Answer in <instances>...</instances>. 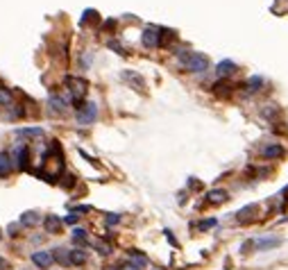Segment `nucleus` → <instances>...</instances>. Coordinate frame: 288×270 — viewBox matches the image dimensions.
Segmentation results:
<instances>
[{"instance_id": "obj_24", "label": "nucleus", "mask_w": 288, "mask_h": 270, "mask_svg": "<svg viewBox=\"0 0 288 270\" xmlns=\"http://www.w3.org/2000/svg\"><path fill=\"white\" fill-rule=\"evenodd\" d=\"M118 220H120V216H118V214H109V216H107V225H116Z\"/></svg>"}, {"instance_id": "obj_2", "label": "nucleus", "mask_w": 288, "mask_h": 270, "mask_svg": "<svg viewBox=\"0 0 288 270\" xmlns=\"http://www.w3.org/2000/svg\"><path fill=\"white\" fill-rule=\"evenodd\" d=\"M64 84L68 87V93H70V98H73V103L80 105L86 96V82L82 80V77H66Z\"/></svg>"}, {"instance_id": "obj_16", "label": "nucleus", "mask_w": 288, "mask_h": 270, "mask_svg": "<svg viewBox=\"0 0 288 270\" xmlns=\"http://www.w3.org/2000/svg\"><path fill=\"white\" fill-rule=\"evenodd\" d=\"M53 259L59 261L61 266H70V252H66V250H55Z\"/></svg>"}, {"instance_id": "obj_9", "label": "nucleus", "mask_w": 288, "mask_h": 270, "mask_svg": "<svg viewBox=\"0 0 288 270\" xmlns=\"http://www.w3.org/2000/svg\"><path fill=\"white\" fill-rule=\"evenodd\" d=\"M123 80L129 82V84H134V87H136V91H143V89H145L143 77H141L139 73H134V70H123Z\"/></svg>"}, {"instance_id": "obj_8", "label": "nucleus", "mask_w": 288, "mask_h": 270, "mask_svg": "<svg viewBox=\"0 0 288 270\" xmlns=\"http://www.w3.org/2000/svg\"><path fill=\"white\" fill-rule=\"evenodd\" d=\"M236 70H238V66H236L231 59H225V61H220V64L216 66V73H218V77H230V75H234Z\"/></svg>"}, {"instance_id": "obj_25", "label": "nucleus", "mask_w": 288, "mask_h": 270, "mask_svg": "<svg viewBox=\"0 0 288 270\" xmlns=\"http://www.w3.org/2000/svg\"><path fill=\"white\" fill-rule=\"evenodd\" d=\"M77 218H80V214H77V211H73V214H68V216H66V222H70V225H73V222H77Z\"/></svg>"}, {"instance_id": "obj_21", "label": "nucleus", "mask_w": 288, "mask_h": 270, "mask_svg": "<svg viewBox=\"0 0 288 270\" xmlns=\"http://www.w3.org/2000/svg\"><path fill=\"white\" fill-rule=\"evenodd\" d=\"M73 241H75V243H80V245H84L86 243V229H77V227H75V229H73Z\"/></svg>"}, {"instance_id": "obj_26", "label": "nucleus", "mask_w": 288, "mask_h": 270, "mask_svg": "<svg viewBox=\"0 0 288 270\" xmlns=\"http://www.w3.org/2000/svg\"><path fill=\"white\" fill-rule=\"evenodd\" d=\"M214 225H216V218H211V220L200 222V229H209V227H214Z\"/></svg>"}, {"instance_id": "obj_4", "label": "nucleus", "mask_w": 288, "mask_h": 270, "mask_svg": "<svg viewBox=\"0 0 288 270\" xmlns=\"http://www.w3.org/2000/svg\"><path fill=\"white\" fill-rule=\"evenodd\" d=\"M48 111L53 113V116H64V113L68 111V105H66V100L61 96L53 93V96L48 98Z\"/></svg>"}, {"instance_id": "obj_3", "label": "nucleus", "mask_w": 288, "mask_h": 270, "mask_svg": "<svg viewBox=\"0 0 288 270\" xmlns=\"http://www.w3.org/2000/svg\"><path fill=\"white\" fill-rule=\"evenodd\" d=\"M98 116V105L96 103H84L77 107V113H75V118H77V123L80 125H91L93 120H96Z\"/></svg>"}, {"instance_id": "obj_6", "label": "nucleus", "mask_w": 288, "mask_h": 270, "mask_svg": "<svg viewBox=\"0 0 288 270\" xmlns=\"http://www.w3.org/2000/svg\"><path fill=\"white\" fill-rule=\"evenodd\" d=\"M261 155L268 159V162H275V159H282L284 155H286V150H284L279 143H270V146H266L261 150Z\"/></svg>"}, {"instance_id": "obj_14", "label": "nucleus", "mask_w": 288, "mask_h": 270, "mask_svg": "<svg viewBox=\"0 0 288 270\" xmlns=\"http://www.w3.org/2000/svg\"><path fill=\"white\" fill-rule=\"evenodd\" d=\"M256 209H259V207L256 205H250V207H243V209L238 211V214H236V216H238V222H247V220H252V214H256Z\"/></svg>"}, {"instance_id": "obj_11", "label": "nucleus", "mask_w": 288, "mask_h": 270, "mask_svg": "<svg viewBox=\"0 0 288 270\" xmlns=\"http://www.w3.org/2000/svg\"><path fill=\"white\" fill-rule=\"evenodd\" d=\"M230 200V193L225 189H216V191H209V202L211 205H223V202Z\"/></svg>"}, {"instance_id": "obj_12", "label": "nucleus", "mask_w": 288, "mask_h": 270, "mask_svg": "<svg viewBox=\"0 0 288 270\" xmlns=\"http://www.w3.org/2000/svg\"><path fill=\"white\" fill-rule=\"evenodd\" d=\"M41 222V216H39L37 211H25L21 216V225L23 227H37Z\"/></svg>"}, {"instance_id": "obj_1", "label": "nucleus", "mask_w": 288, "mask_h": 270, "mask_svg": "<svg viewBox=\"0 0 288 270\" xmlns=\"http://www.w3.org/2000/svg\"><path fill=\"white\" fill-rule=\"evenodd\" d=\"M179 64L188 73H204L209 68V57L202 53H181L179 54Z\"/></svg>"}, {"instance_id": "obj_20", "label": "nucleus", "mask_w": 288, "mask_h": 270, "mask_svg": "<svg viewBox=\"0 0 288 270\" xmlns=\"http://www.w3.org/2000/svg\"><path fill=\"white\" fill-rule=\"evenodd\" d=\"M16 134H25V136H43V130H41V127H23V130H18Z\"/></svg>"}, {"instance_id": "obj_27", "label": "nucleus", "mask_w": 288, "mask_h": 270, "mask_svg": "<svg viewBox=\"0 0 288 270\" xmlns=\"http://www.w3.org/2000/svg\"><path fill=\"white\" fill-rule=\"evenodd\" d=\"M109 270H114V268H109Z\"/></svg>"}, {"instance_id": "obj_15", "label": "nucleus", "mask_w": 288, "mask_h": 270, "mask_svg": "<svg viewBox=\"0 0 288 270\" xmlns=\"http://www.w3.org/2000/svg\"><path fill=\"white\" fill-rule=\"evenodd\" d=\"M129 261H134V264L139 266V268L148 266V257H145V254H141L139 250H129Z\"/></svg>"}, {"instance_id": "obj_13", "label": "nucleus", "mask_w": 288, "mask_h": 270, "mask_svg": "<svg viewBox=\"0 0 288 270\" xmlns=\"http://www.w3.org/2000/svg\"><path fill=\"white\" fill-rule=\"evenodd\" d=\"M282 243V241H279V238H259V241H256V250H259V252H263V250H272V248H277V245Z\"/></svg>"}, {"instance_id": "obj_5", "label": "nucleus", "mask_w": 288, "mask_h": 270, "mask_svg": "<svg viewBox=\"0 0 288 270\" xmlns=\"http://www.w3.org/2000/svg\"><path fill=\"white\" fill-rule=\"evenodd\" d=\"M159 37H161V34H159V30H157V27H145L141 41H143V46L148 50H155V48H159V46H161Z\"/></svg>"}, {"instance_id": "obj_18", "label": "nucleus", "mask_w": 288, "mask_h": 270, "mask_svg": "<svg viewBox=\"0 0 288 270\" xmlns=\"http://www.w3.org/2000/svg\"><path fill=\"white\" fill-rule=\"evenodd\" d=\"M263 87V77H259V75H252L250 80H247V91H259V89Z\"/></svg>"}, {"instance_id": "obj_19", "label": "nucleus", "mask_w": 288, "mask_h": 270, "mask_svg": "<svg viewBox=\"0 0 288 270\" xmlns=\"http://www.w3.org/2000/svg\"><path fill=\"white\" fill-rule=\"evenodd\" d=\"M9 168H11V163H9V155L0 152V177L9 173Z\"/></svg>"}, {"instance_id": "obj_23", "label": "nucleus", "mask_w": 288, "mask_h": 270, "mask_svg": "<svg viewBox=\"0 0 288 270\" xmlns=\"http://www.w3.org/2000/svg\"><path fill=\"white\" fill-rule=\"evenodd\" d=\"M0 105H11V93L7 89H0Z\"/></svg>"}, {"instance_id": "obj_17", "label": "nucleus", "mask_w": 288, "mask_h": 270, "mask_svg": "<svg viewBox=\"0 0 288 270\" xmlns=\"http://www.w3.org/2000/svg\"><path fill=\"white\" fill-rule=\"evenodd\" d=\"M70 264H75V266L86 264V252H84V250H73V252H70Z\"/></svg>"}, {"instance_id": "obj_7", "label": "nucleus", "mask_w": 288, "mask_h": 270, "mask_svg": "<svg viewBox=\"0 0 288 270\" xmlns=\"http://www.w3.org/2000/svg\"><path fill=\"white\" fill-rule=\"evenodd\" d=\"M61 227H64V222L59 220V216L43 218V229H46V234H61Z\"/></svg>"}, {"instance_id": "obj_22", "label": "nucleus", "mask_w": 288, "mask_h": 270, "mask_svg": "<svg viewBox=\"0 0 288 270\" xmlns=\"http://www.w3.org/2000/svg\"><path fill=\"white\" fill-rule=\"evenodd\" d=\"M93 248L100 250V254H112V245L105 243V241H100V238H96V241H93Z\"/></svg>"}, {"instance_id": "obj_10", "label": "nucleus", "mask_w": 288, "mask_h": 270, "mask_svg": "<svg viewBox=\"0 0 288 270\" xmlns=\"http://www.w3.org/2000/svg\"><path fill=\"white\" fill-rule=\"evenodd\" d=\"M32 261H34V266H39V268L46 270L50 264H53V254H50V252H43V250H39V252L32 254Z\"/></svg>"}]
</instances>
